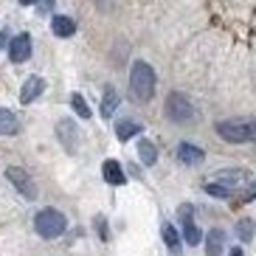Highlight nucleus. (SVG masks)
Returning <instances> with one entry per match:
<instances>
[{"label":"nucleus","instance_id":"1","mask_svg":"<svg viewBox=\"0 0 256 256\" xmlns=\"http://www.w3.org/2000/svg\"><path fill=\"white\" fill-rule=\"evenodd\" d=\"M130 93L136 102H150L155 96V70L146 62H136L130 70Z\"/></svg>","mask_w":256,"mask_h":256},{"label":"nucleus","instance_id":"2","mask_svg":"<svg viewBox=\"0 0 256 256\" xmlns=\"http://www.w3.org/2000/svg\"><path fill=\"white\" fill-rule=\"evenodd\" d=\"M217 132L222 141L228 144H248L256 141V118H231V121H220Z\"/></svg>","mask_w":256,"mask_h":256},{"label":"nucleus","instance_id":"3","mask_svg":"<svg viewBox=\"0 0 256 256\" xmlns=\"http://www.w3.org/2000/svg\"><path fill=\"white\" fill-rule=\"evenodd\" d=\"M34 228H37L40 236H46V240H54V236H60V234H65V228H68V220H65V214L56 208H42L34 217Z\"/></svg>","mask_w":256,"mask_h":256},{"label":"nucleus","instance_id":"4","mask_svg":"<svg viewBox=\"0 0 256 256\" xmlns=\"http://www.w3.org/2000/svg\"><path fill=\"white\" fill-rule=\"evenodd\" d=\"M166 116L172 121H178V124L192 121L194 118V104H192L183 93H169V98H166Z\"/></svg>","mask_w":256,"mask_h":256},{"label":"nucleus","instance_id":"5","mask_svg":"<svg viewBox=\"0 0 256 256\" xmlns=\"http://www.w3.org/2000/svg\"><path fill=\"white\" fill-rule=\"evenodd\" d=\"M6 178H8V183L26 197V200H34V197H37V188H34V183H31V178H28L26 169H20V166H8Z\"/></svg>","mask_w":256,"mask_h":256},{"label":"nucleus","instance_id":"6","mask_svg":"<svg viewBox=\"0 0 256 256\" xmlns=\"http://www.w3.org/2000/svg\"><path fill=\"white\" fill-rule=\"evenodd\" d=\"M178 214H180V222H183V236H186V242L188 245H200V240H203V234H200V228L194 226V208L192 206H180L178 208Z\"/></svg>","mask_w":256,"mask_h":256},{"label":"nucleus","instance_id":"7","mask_svg":"<svg viewBox=\"0 0 256 256\" xmlns=\"http://www.w3.org/2000/svg\"><path fill=\"white\" fill-rule=\"evenodd\" d=\"M31 56V37L28 34H17L8 42V60L12 62H26Z\"/></svg>","mask_w":256,"mask_h":256},{"label":"nucleus","instance_id":"8","mask_svg":"<svg viewBox=\"0 0 256 256\" xmlns=\"http://www.w3.org/2000/svg\"><path fill=\"white\" fill-rule=\"evenodd\" d=\"M245 180H248V172H242V169H222V172L214 174V183L226 186L228 192H231V194H234V188L242 186Z\"/></svg>","mask_w":256,"mask_h":256},{"label":"nucleus","instance_id":"9","mask_svg":"<svg viewBox=\"0 0 256 256\" xmlns=\"http://www.w3.org/2000/svg\"><path fill=\"white\" fill-rule=\"evenodd\" d=\"M42 90H46V82H42L40 76H31V79H26L23 90H20V102H23V104H31Z\"/></svg>","mask_w":256,"mask_h":256},{"label":"nucleus","instance_id":"10","mask_svg":"<svg viewBox=\"0 0 256 256\" xmlns=\"http://www.w3.org/2000/svg\"><path fill=\"white\" fill-rule=\"evenodd\" d=\"M222 248H226V231H220V228L208 231V236H206V256H220Z\"/></svg>","mask_w":256,"mask_h":256},{"label":"nucleus","instance_id":"11","mask_svg":"<svg viewBox=\"0 0 256 256\" xmlns=\"http://www.w3.org/2000/svg\"><path fill=\"white\" fill-rule=\"evenodd\" d=\"M102 172H104V180L113 183V186H121V183L127 180V174H124V169H121L118 160H104Z\"/></svg>","mask_w":256,"mask_h":256},{"label":"nucleus","instance_id":"12","mask_svg":"<svg viewBox=\"0 0 256 256\" xmlns=\"http://www.w3.org/2000/svg\"><path fill=\"white\" fill-rule=\"evenodd\" d=\"M14 132H20L17 116L12 110H6V107H0V136H14Z\"/></svg>","mask_w":256,"mask_h":256},{"label":"nucleus","instance_id":"13","mask_svg":"<svg viewBox=\"0 0 256 256\" xmlns=\"http://www.w3.org/2000/svg\"><path fill=\"white\" fill-rule=\"evenodd\" d=\"M51 31L56 34V37H70L76 31V23L70 20V17H65V14H56L51 20Z\"/></svg>","mask_w":256,"mask_h":256},{"label":"nucleus","instance_id":"14","mask_svg":"<svg viewBox=\"0 0 256 256\" xmlns=\"http://www.w3.org/2000/svg\"><path fill=\"white\" fill-rule=\"evenodd\" d=\"M178 158H180L183 164H200L206 155H203L200 146H194V144H180V146H178Z\"/></svg>","mask_w":256,"mask_h":256},{"label":"nucleus","instance_id":"15","mask_svg":"<svg viewBox=\"0 0 256 256\" xmlns=\"http://www.w3.org/2000/svg\"><path fill=\"white\" fill-rule=\"evenodd\" d=\"M160 234H164V242H166V248L172 250L174 256L180 254V236H178V231H174V228L169 226V222H166V226L160 228Z\"/></svg>","mask_w":256,"mask_h":256},{"label":"nucleus","instance_id":"16","mask_svg":"<svg viewBox=\"0 0 256 256\" xmlns=\"http://www.w3.org/2000/svg\"><path fill=\"white\" fill-rule=\"evenodd\" d=\"M141 132V124H136V121H121L118 127H116V136H118V141H130L132 136H138Z\"/></svg>","mask_w":256,"mask_h":256},{"label":"nucleus","instance_id":"17","mask_svg":"<svg viewBox=\"0 0 256 256\" xmlns=\"http://www.w3.org/2000/svg\"><path fill=\"white\" fill-rule=\"evenodd\" d=\"M138 158H141L146 166H152V164H155V160H158L155 144H152V141H141V144H138Z\"/></svg>","mask_w":256,"mask_h":256},{"label":"nucleus","instance_id":"18","mask_svg":"<svg viewBox=\"0 0 256 256\" xmlns=\"http://www.w3.org/2000/svg\"><path fill=\"white\" fill-rule=\"evenodd\" d=\"M116 107H118V93L113 90V88H107L104 90V102H102V116H113L116 113Z\"/></svg>","mask_w":256,"mask_h":256},{"label":"nucleus","instance_id":"19","mask_svg":"<svg viewBox=\"0 0 256 256\" xmlns=\"http://www.w3.org/2000/svg\"><path fill=\"white\" fill-rule=\"evenodd\" d=\"M254 231H256V228H254V220L245 217V220H240V222H236V234H240L242 242H250V240H254Z\"/></svg>","mask_w":256,"mask_h":256},{"label":"nucleus","instance_id":"20","mask_svg":"<svg viewBox=\"0 0 256 256\" xmlns=\"http://www.w3.org/2000/svg\"><path fill=\"white\" fill-rule=\"evenodd\" d=\"M56 132H60L62 144H65V150H70V152H74V138H70V132H74V124H70V121H62Z\"/></svg>","mask_w":256,"mask_h":256},{"label":"nucleus","instance_id":"21","mask_svg":"<svg viewBox=\"0 0 256 256\" xmlns=\"http://www.w3.org/2000/svg\"><path fill=\"white\" fill-rule=\"evenodd\" d=\"M70 104H74V110L79 113V118H90V107H88V102H84L79 93H74V96H70Z\"/></svg>","mask_w":256,"mask_h":256},{"label":"nucleus","instance_id":"22","mask_svg":"<svg viewBox=\"0 0 256 256\" xmlns=\"http://www.w3.org/2000/svg\"><path fill=\"white\" fill-rule=\"evenodd\" d=\"M206 192H208V194H214V197H222V200H228V197H231V192H228L226 186H220V183H206Z\"/></svg>","mask_w":256,"mask_h":256},{"label":"nucleus","instance_id":"23","mask_svg":"<svg viewBox=\"0 0 256 256\" xmlns=\"http://www.w3.org/2000/svg\"><path fill=\"white\" fill-rule=\"evenodd\" d=\"M254 197H256V180H254V183H248V186L242 188L240 200H245V203H248V200H254Z\"/></svg>","mask_w":256,"mask_h":256},{"label":"nucleus","instance_id":"24","mask_svg":"<svg viewBox=\"0 0 256 256\" xmlns=\"http://www.w3.org/2000/svg\"><path fill=\"white\" fill-rule=\"evenodd\" d=\"M96 228H98V234H102V236H104V240H107V222H104V220H102V217L96 220Z\"/></svg>","mask_w":256,"mask_h":256},{"label":"nucleus","instance_id":"25","mask_svg":"<svg viewBox=\"0 0 256 256\" xmlns=\"http://www.w3.org/2000/svg\"><path fill=\"white\" fill-rule=\"evenodd\" d=\"M231 256H245V254H242L240 248H234V250H231Z\"/></svg>","mask_w":256,"mask_h":256},{"label":"nucleus","instance_id":"26","mask_svg":"<svg viewBox=\"0 0 256 256\" xmlns=\"http://www.w3.org/2000/svg\"><path fill=\"white\" fill-rule=\"evenodd\" d=\"M20 3H23V6H31V3H37V0H20Z\"/></svg>","mask_w":256,"mask_h":256}]
</instances>
